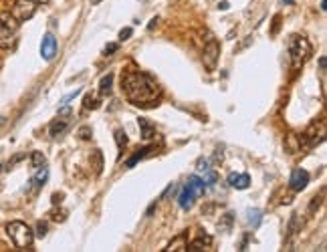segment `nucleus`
<instances>
[{"instance_id": "15", "label": "nucleus", "mask_w": 327, "mask_h": 252, "mask_svg": "<svg viewBox=\"0 0 327 252\" xmlns=\"http://www.w3.org/2000/svg\"><path fill=\"white\" fill-rule=\"evenodd\" d=\"M186 246H188V242H186V234H180L178 238H174L170 244H168V248L166 250H186Z\"/></svg>"}, {"instance_id": "7", "label": "nucleus", "mask_w": 327, "mask_h": 252, "mask_svg": "<svg viewBox=\"0 0 327 252\" xmlns=\"http://www.w3.org/2000/svg\"><path fill=\"white\" fill-rule=\"evenodd\" d=\"M69 121H71V109H69V105L65 103L61 109H59V117L53 119V123L49 125V133H51L53 137L61 135V133L69 127Z\"/></svg>"}, {"instance_id": "9", "label": "nucleus", "mask_w": 327, "mask_h": 252, "mask_svg": "<svg viewBox=\"0 0 327 252\" xmlns=\"http://www.w3.org/2000/svg\"><path fill=\"white\" fill-rule=\"evenodd\" d=\"M41 55H43L45 61H53L55 55H57V39H55L51 33H47V35L43 37V43H41Z\"/></svg>"}, {"instance_id": "19", "label": "nucleus", "mask_w": 327, "mask_h": 252, "mask_svg": "<svg viewBox=\"0 0 327 252\" xmlns=\"http://www.w3.org/2000/svg\"><path fill=\"white\" fill-rule=\"evenodd\" d=\"M150 149H152V147H141L137 153H133V157H130V160L126 162V168H133V166L141 160V157H145V155H147V151H150Z\"/></svg>"}, {"instance_id": "12", "label": "nucleus", "mask_w": 327, "mask_h": 252, "mask_svg": "<svg viewBox=\"0 0 327 252\" xmlns=\"http://www.w3.org/2000/svg\"><path fill=\"white\" fill-rule=\"evenodd\" d=\"M137 125H139V129H141V137L143 139H152L156 135V127L145 117H139L137 119Z\"/></svg>"}, {"instance_id": "13", "label": "nucleus", "mask_w": 327, "mask_h": 252, "mask_svg": "<svg viewBox=\"0 0 327 252\" xmlns=\"http://www.w3.org/2000/svg\"><path fill=\"white\" fill-rule=\"evenodd\" d=\"M186 186L190 188V190H192L196 196H202V194H204V190H206V184H204V180H202V178H198V176H190Z\"/></svg>"}, {"instance_id": "4", "label": "nucleus", "mask_w": 327, "mask_h": 252, "mask_svg": "<svg viewBox=\"0 0 327 252\" xmlns=\"http://www.w3.org/2000/svg\"><path fill=\"white\" fill-rule=\"evenodd\" d=\"M20 22L10 12H0V49H10L16 43Z\"/></svg>"}, {"instance_id": "22", "label": "nucleus", "mask_w": 327, "mask_h": 252, "mask_svg": "<svg viewBox=\"0 0 327 252\" xmlns=\"http://www.w3.org/2000/svg\"><path fill=\"white\" fill-rule=\"evenodd\" d=\"M301 226H303V220H301V216H299V214H293L291 222H289V234H295V232L299 230Z\"/></svg>"}, {"instance_id": "5", "label": "nucleus", "mask_w": 327, "mask_h": 252, "mask_svg": "<svg viewBox=\"0 0 327 252\" xmlns=\"http://www.w3.org/2000/svg\"><path fill=\"white\" fill-rule=\"evenodd\" d=\"M37 12V2L35 0H16V2L12 4V10L10 14L18 20V22H26L31 20Z\"/></svg>"}, {"instance_id": "27", "label": "nucleus", "mask_w": 327, "mask_h": 252, "mask_svg": "<svg viewBox=\"0 0 327 252\" xmlns=\"http://www.w3.org/2000/svg\"><path fill=\"white\" fill-rule=\"evenodd\" d=\"M83 105H85L87 109H97V107H99V101H97L95 97H91V95H85Z\"/></svg>"}, {"instance_id": "32", "label": "nucleus", "mask_w": 327, "mask_h": 252, "mask_svg": "<svg viewBox=\"0 0 327 252\" xmlns=\"http://www.w3.org/2000/svg\"><path fill=\"white\" fill-rule=\"evenodd\" d=\"M79 133H81V137H83V139H89V137H91V135H89V133H91V129H89V127H81V129H79Z\"/></svg>"}, {"instance_id": "21", "label": "nucleus", "mask_w": 327, "mask_h": 252, "mask_svg": "<svg viewBox=\"0 0 327 252\" xmlns=\"http://www.w3.org/2000/svg\"><path fill=\"white\" fill-rule=\"evenodd\" d=\"M31 162H33V168H35V170H39V168L47 166V157L43 155V151H33Z\"/></svg>"}, {"instance_id": "38", "label": "nucleus", "mask_w": 327, "mask_h": 252, "mask_svg": "<svg viewBox=\"0 0 327 252\" xmlns=\"http://www.w3.org/2000/svg\"><path fill=\"white\" fill-rule=\"evenodd\" d=\"M283 2H285V4H293V2H295V0H283Z\"/></svg>"}, {"instance_id": "31", "label": "nucleus", "mask_w": 327, "mask_h": 252, "mask_svg": "<svg viewBox=\"0 0 327 252\" xmlns=\"http://www.w3.org/2000/svg\"><path fill=\"white\" fill-rule=\"evenodd\" d=\"M198 168V172H206V170H210V168H208V160H202V157H200V160H198V164H196Z\"/></svg>"}, {"instance_id": "26", "label": "nucleus", "mask_w": 327, "mask_h": 252, "mask_svg": "<svg viewBox=\"0 0 327 252\" xmlns=\"http://www.w3.org/2000/svg\"><path fill=\"white\" fill-rule=\"evenodd\" d=\"M202 180H204V184H206V188H208V186H214V184H216L218 176H216L214 172H210V170H206V172H204V178H202Z\"/></svg>"}, {"instance_id": "16", "label": "nucleus", "mask_w": 327, "mask_h": 252, "mask_svg": "<svg viewBox=\"0 0 327 252\" xmlns=\"http://www.w3.org/2000/svg\"><path fill=\"white\" fill-rule=\"evenodd\" d=\"M210 242H212V238H210V236H204V234H202L198 240H194L192 244H188V246H186V250H204V246H208Z\"/></svg>"}, {"instance_id": "28", "label": "nucleus", "mask_w": 327, "mask_h": 252, "mask_svg": "<svg viewBox=\"0 0 327 252\" xmlns=\"http://www.w3.org/2000/svg\"><path fill=\"white\" fill-rule=\"evenodd\" d=\"M133 35V30L128 26V28H122V33H120V43H124V41H128L130 37Z\"/></svg>"}, {"instance_id": "39", "label": "nucleus", "mask_w": 327, "mask_h": 252, "mask_svg": "<svg viewBox=\"0 0 327 252\" xmlns=\"http://www.w3.org/2000/svg\"><path fill=\"white\" fill-rule=\"evenodd\" d=\"M101 2V0H91V4H99Z\"/></svg>"}, {"instance_id": "30", "label": "nucleus", "mask_w": 327, "mask_h": 252, "mask_svg": "<svg viewBox=\"0 0 327 252\" xmlns=\"http://www.w3.org/2000/svg\"><path fill=\"white\" fill-rule=\"evenodd\" d=\"M321 196H323V192H321ZM321 196H319V198H317V196L313 198V202H311V206H309V214H313L315 208H319V204H321Z\"/></svg>"}, {"instance_id": "1", "label": "nucleus", "mask_w": 327, "mask_h": 252, "mask_svg": "<svg viewBox=\"0 0 327 252\" xmlns=\"http://www.w3.org/2000/svg\"><path fill=\"white\" fill-rule=\"evenodd\" d=\"M122 91L130 103L139 107L158 105L162 99V87L158 81L143 71H126L122 73Z\"/></svg>"}, {"instance_id": "24", "label": "nucleus", "mask_w": 327, "mask_h": 252, "mask_svg": "<svg viewBox=\"0 0 327 252\" xmlns=\"http://www.w3.org/2000/svg\"><path fill=\"white\" fill-rule=\"evenodd\" d=\"M230 226H232V214H224V218L218 222V230L220 232H228Z\"/></svg>"}, {"instance_id": "36", "label": "nucleus", "mask_w": 327, "mask_h": 252, "mask_svg": "<svg viewBox=\"0 0 327 252\" xmlns=\"http://www.w3.org/2000/svg\"><path fill=\"white\" fill-rule=\"evenodd\" d=\"M156 24H158V18H152V20H150V24H147V28H150V30H152V28H154Z\"/></svg>"}, {"instance_id": "23", "label": "nucleus", "mask_w": 327, "mask_h": 252, "mask_svg": "<svg viewBox=\"0 0 327 252\" xmlns=\"http://www.w3.org/2000/svg\"><path fill=\"white\" fill-rule=\"evenodd\" d=\"M115 143H117V147H120V149H124L128 145V135H126L124 129H115Z\"/></svg>"}, {"instance_id": "18", "label": "nucleus", "mask_w": 327, "mask_h": 252, "mask_svg": "<svg viewBox=\"0 0 327 252\" xmlns=\"http://www.w3.org/2000/svg\"><path fill=\"white\" fill-rule=\"evenodd\" d=\"M91 162H93V166H95V176H99L101 170H103V153H101L99 149H95V151L91 153Z\"/></svg>"}, {"instance_id": "17", "label": "nucleus", "mask_w": 327, "mask_h": 252, "mask_svg": "<svg viewBox=\"0 0 327 252\" xmlns=\"http://www.w3.org/2000/svg\"><path fill=\"white\" fill-rule=\"evenodd\" d=\"M111 83H113V73H107L101 79V83H99V93H101V95H109V93H111Z\"/></svg>"}, {"instance_id": "35", "label": "nucleus", "mask_w": 327, "mask_h": 252, "mask_svg": "<svg viewBox=\"0 0 327 252\" xmlns=\"http://www.w3.org/2000/svg\"><path fill=\"white\" fill-rule=\"evenodd\" d=\"M218 8H220V10H228V8H230V4L224 0V2H220V4H218Z\"/></svg>"}, {"instance_id": "2", "label": "nucleus", "mask_w": 327, "mask_h": 252, "mask_svg": "<svg viewBox=\"0 0 327 252\" xmlns=\"http://www.w3.org/2000/svg\"><path fill=\"white\" fill-rule=\"evenodd\" d=\"M313 49L311 43L305 37H291L289 41V57H291V67L297 71L305 65V61L311 57Z\"/></svg>"}, {"instance_id": "3", "label": "nucleus", "mask_w": 327, "mask_h": 252, "mask_svg": "<svg viewBox=\"0 0 327 252\" xmlns=\"http://www.w3.org/2000/svg\"><path fill=\"white\" fill-rule=\"evenodd\" d=\"M6 234L8 238L12 240V244L20 250H26V248H31L33 242H35V234L33 230L28 228L24 222H18V220H14V222L6 224Z\"/></svg>"}, {"instance_id": "29", "label": "nucleus", "mask_w": 327, "mask_h": 252, "mask_svg": "<svg viewBox=\"0 0 327 252\" xmlns=\"http://www.w3.org/2000/svg\"><path fill=\"white\" fill-rule=\"evenodd\" d=\"M117 49H120V45H117V43H109V45L103 49V55H105V57H109V55H113Z\"/></svg>"}, {"instance_id": "6", "label": "nucleus", "mask_w": 327, "mask_h": 252, "mask_svg": "<svg viewBox=\"0 0 327 252\" xmlns=\"http://www.w3.org/2000/svg\"><path fill=\"white\" fill-rule=\"evenodd\" d=\"M218 57H220V45L218 41L210 39L206 43L204 51H202V63L208 71H216V65H218Z\"/></svg>"}, {"instance_id": "20", "label": "nucleus", "mask_w": 327, "mask_h": 252, "mask_svg": "<svg viewBox=\"0 0 327 252\" xmlns=\"http://www.w3.org/2000/svg\"><path fill=\"white\" fill-rule=\"evenodd\" d=\"M262 222V212L261 210H249V224H253V228H259Z\"/></svg>"}, {"instance_id": "14", "label": "nucleus", "mask_w": 327, "mask_h": 252, "mask_svg": "<svg viewBox=\"0 0 327 252\" xmlns=\"http://www.w3.org/2000/svg\"><path fill=\"white\" fill-rule=\"evenodd\" d=\"M37 174L33 176V180H31V184L37 188H43L45 186V182H47V178H49V170H47V166H43V168H39V170H35Z\"/></svg>"}, {"instance_id": "37", "label": "nucleus", "mask_w": 327, "mask_h": 252, "mask_svg": "<svg viewBox=\"0 0 327 252\" xmlns=\"http://www.w3.org/2000/svg\"><path fill=\"white\" fill-rule=\"evenodd\" d=\"M37 4H47V2H51V0H35Z\"/></svg>"}, {"instance_id": "33", "label": "nucleus", "mask_w": 327, "mask_h": 252, "mask_svg": "<svg viewBox=\"0 0 327 252\" xmlns=\"http://www.w3.org/2000/svg\"><path fill=\"white\" fill-rule=\"evenodd\" d=\"M45 234H47V224L39 222V236H45Z\"/></svg>"}, {"instance_id": "25", "label": "nucleus", "mask_w": 327, "mask_h": 252, "mask_svg": "<svg viewBox=\"0 0 327 252\" xmlns=\"http://www.w3.org/2000/svg\"><path fill=\"white\" fill-rule=\"evenodd\" d=\"M285 145H287V149H289L291 153H295V151L301 149V143H297V137H295V135H289L287 141H285Z\"/></svg>"}, {"instance_id": "8", "label": "nucleus", "mask_w": 327, "mask_h": 252, "mask_svg": "<svg viewBox=\"0 0 327 252\" xmlns=\"http://www.w3.org/2000/svg\"><path fill=\"white\" fill-rule=\"evenodd\" d=\"M309 184V172L303 170V168H295L291 172V178H289V188L293 192H301L305 190V186Z\"/></svg>"}, {"instance_id": "34", "label": "nucleus", "mask_w": 327, "mask_h": 252, "mask_svg": "<svg viewBox=\"0 0 327 252\" xmlns=\"http://www.w3.org/2000/svg\"><path fill=\"white\" fill-rule=\"evenodd\" d=\"M325 65H327V59L321 57V59H319V67H321V71H325Z\"/></svg>"}, {"instance_id": "11", "label": "nucleus", "mask_w": 327, "mask_h": 252, "mask_svg": "<svg viewBox=\"0 0 327 252\" xmlns=\"http://www.w3.org/2000/svg\"><path fill=\"white\" fill-rule=\"evenodd\" d=\"M228 184L236 190H247L251 186V176L249 174H230L228 176Z\"/></svg>"}, {"instance_id": "10", "label": "nucleus", "mask_w": 327, "mask_h": 252, "mask_svg": "<svg viewBox=\"0 0 327 252\" xmlns=\"http://www.w3.org/2000/svg\"><path fill=\"white\" fill-rule=\"evenodd\" d=\"M196 194L190 190L188 186H184L182 188V192H180V196H178V204H180V208L182 210H190L192 206H194V202H196Z\"/></svg>"}, {"instance_id": "40", "label": "nucleus", "mask_w": 327, "mask_h": 252, "mask_svg": "<svg viewBox=\"0 0 327 252\" xmlns=\"http://www.w3.org/2000/svg\"><path fill=\"white\" fill-rule=\"evenodd\" d=\"M2 123H4V117H0V127H2Z\"/></svg>"}]
</instances>
